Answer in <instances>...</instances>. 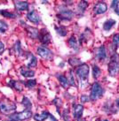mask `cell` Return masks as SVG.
<instances>
[{
    "label": "cell",
    "mask_w": 119,
    "mask_h": 121,
    "mask_svg": "<svg viewBox=\"0 0 119 121\" xmlns=\"http://www.w3.org/2000/svg\"><path fill=\"white\" fill-rule=\"evenodd\" d=\"M8 121H14V120H8Z\"/></svg>",
    "instance_id": "obj_39"
},
{
    "label": "cell",
    "mask_w": 119,
    "mask_h": 121,
    "mask_svg": "<svg viewBox=\"0 0 119 121\" xmlns=\"http://www.w3.org/2000/svg\"><path fill=\"white\" fill-rule=\"evenodd\" d=\"M115 24H116V21L114 20H106L105 22H104V24H103V28H104L105 30H110L111 27H112Z\"/></svg>",
    "instance_id": "obj_19"
},
{
    "label": "cell",
    "mask_w": 119,
    "mask_h": 121,
    "mask_svg": "<svg viewBox=\"0 0 119 121\" xmlns=\"http://www.w3.org/2000/svg\"><path fill=\"white\" fill-rule=\"evenodd\" d=\"M50 114L48 112H43L40 114H36L34 116V119L36 121H44L47 118H49Z\"/></svg>",
    "instance_id": "obj_16"
},
{
    "label": "cell",
    "mask_w": 119,
    "mask_h": 121,
    "mask_svg": "<svg viewBox=\"0 0 119 121\" xmlns=\"http://www.w3.org/2000/svg\"><path fill=\"white\" fill-rule=\"evenodd\" d=\"M117 104H118V106H119V101H117Z\"/></svg>",
    "instance_id": "obj_38"
},
{
    "label": "cell",
    "mask_w": 119,
    "mask_h": 121,
    "mask_svg": "<svg viewBox=\"0 0 119 121\" xmlns=\"http://www.w3.org/2000/svg\"><path fill=\"white\" fill-rule=\"evenodd\" d=\"M10 86L12 87H14V89H16V90H18V91H21V89H22V86H21V84H20V81H12L10 82Z\"/></svg>",
    "instance_id": "obj_23"
},
{
    "label": "cell",
    "mask_w": 119,
    "mask_h": 121,
    "mask_svg": "<svg viewBox=\"0 0 119 121\" xmlns=\"http://www.w3.org/2000/svg\"><path fill=\"white\" fill-rule=\"evenodd\" d=\"M15 7L19 11H26L29 9V4L23 1H17L15 2Z\"/></svg>",
    "instance_id": "obj_14"
},
{
    "label": "cell",
    "mask_w": 119,
    "mask_h": 121,
    "mask_svg": "<svg viewBox=\"0 0 119 121\" xmlns=\"http://www.w3.org/2000/svg\"><path fill=\"white\" fill-rule=\"evenodd\" d=\"M0 13H1V14L4 15L5 17H7V18H15L16 17V14L9 13V12H7V11H1Z\"/></svg>",
    "instance_id": "obj_32"
},
{
    "label": "cell",
    "mask_w": 119,
    "mask_h": 121,
    "mask_svg": "<svg viewBox=\"0 0 119 121\" xmlns=\"http://www.w3.org/2000/svg\"><path fill=\"white\" fill-rule=\"evenodd\" d=\"M28 57V62H27V67H36L37 64H38V61L37 58L35 57V56L32 53H26Z\"/></svg>",
    "instance_id": "obj_11"
},
{
    "label": "cell",
    "mask_w": 119,
    "mask_h": 121,
    "mask_svg": "<svg viewBox=\"0 0 119 121\" xmlns=\"http://www.w3.org/2000/svg\"><path fill=\"white\" fill-rule=\"evenodd\" d=\"M68 63L71 65L72 66H77V65H81L82 62L80 59L78 58H76V57H70L69 59H68Z\"/></svg>",
    "instance_id": "obj_21"
},
{
    "label": "cell",
    "mask_w": 119,
    "mask_h": 121,
    "mask_svg": "<svg viewBox=\"0 0 119 121\" xmlns=\"http://www.w3.org/2000/svg\"><path fill=\"white\" fill-rule=\"evenodd\" d=\"M26 30H27V33H28V35L31 38H37L38 37V30L37 28H35V27H29V26H26Z\"/></svg>",
    "instance_id": "obj_13"
},
{
    "label": "cell",
    "mask_w": 119,
    "mask_h": 121,
    "mask_svg": "<svg viewBox=\"0 0 119 121\" xmlns=\"http://www.w3.org/2000/svg\"><path fill=\"white\" fill-rule=\"evenodd\" d=\"M78 121H85V120H84V119H79Z\"/></svg>",
    "instance_id": "obj_37"
},
{
    "label": "cell",
    "mask_w": 119,
    "mask_h": 121,
    "mask_svg": "<svg viewBox=\"0 0 119 121\" xmlns=\"http://www.w3.org/2000/svg\"><path fill=\"white\" fill-rule=\"evenodd\" d=\"M108 10V5H107V4L106 3H103V2H100V3L96 4L94 8H93V11H94V13L95 14H101V13H106Z\"/></svg>",
    "instance_id": "obj_9"
},
{
    "label": "cell",
    "mask_w": 119,
    "mask_h": 121,
    "mask_svg": "<svg viewBox=\"0 0 119 121\" xmlns=\"http://www.w3.org/2000/svg\"><path fill=\"white\" fill-rule=\"evenodd\" d=\"M63 118H64V121H70V118H69V115H68V110H64L63 111Z\"/></svg>",
    "instance_id": "obj_34"
},
{
    "label": "cell",
    "mask_w": 119,
    "mask_h": 121,
    "mask_svg": "<svg viewBox=\"0 0 119 121\" xmlns=\"http://www.w3.org/2000/svg\"><path fill=\"white\" fill-rule=\"evenodd\" d=\"M14 52L16 53V55H20V41H17L16 43H15V45H14Z\"/></svg>",
    "instance_id": "obj_31"
},
{
    "label": "cell",
    "mask_w": 119,
    "mask_h": 121,
    "mask_svg": "<svg viewBox=\"0 0 119 121\" xmlns=\"http://www.w3.org/2000/svg\"><path fill=\"white\" fill-rule=\"evenodd\" d=\"M104 121H108V120H104Z\"/></svg>",
    "instance_id": "obj_40"
},
{
    "label": "cell",
    "mask_w": 119,
    "mask_h": 121,
    "mask_svg": "<svg viewBox=\"0 0 119 121\" xmlns=\"http://www.w3.org/2000/svg\"><path fill=\"white\" fill-rule=\"evenodd\" d=\"M56 31H57V33H58L61 36H65L67 33H68V30L65 28V27H56Z\"/></svg>",
    "instance_id": "obj_25"
},
{
    "label": "cell",
    "mask_w": 119,
    "mask_h": 121,
    "mask_svg": "<svg viewBox=\"0 0 119 121\" xmlns=\"http://www.w3.org/2000/svg\"><path fill=\"white\" fill-rule=\"evenodd\" d=\"M83 111H84V107L81 104H76L73 106V116H74V118L79 119L82 117Z\"/></svg>",
    "instance_id": "obj_10"
},
{
    "label": "cell",
    "mask_w": 119,
    "mask_h": 121,
    "mask_svg": "<svg viewBox=\"0 0 119 121\" xmlns=\"http://www.w3.org/2000/svg\"><path fill=\"white\" fill-rule=\"evenodd\" d=\"M113 46L115 49L119 48V35H115L113 37Z\"/></svg>",
    "instance_id": "obj_28"
},
{
    "label": "cell",
    "mask_w": 119,
    "mask_h": 121,
    "mask_svg": "<svg viewBox=\"0 0 119 121\" xmlns=\"http://www.w3.org/2000/svg\"><path fill=\"white\" fill-rule=\"evenodd\" d=\"M109 73L111 76H116L119 73V57L118 55H113L109 64Z\"/></svg>",
    "instance_id": "obj_2"
},
{
    "label": "cell",
    "mask_w": 119,
    "mask_h": 121,
    "mask_svg": "<svg viewBox=\"0 0 119 121\" xmlns=\"http://www.w3.org/2000/svg\"><path fill=\"white\" fill-rule=\"evenodd\" d=\"M89 65L86 64H83L76 69V75L78 76L79 80L81 81L83 87L88 83V76H89Z\"/></svg>",
    "instance_id": "obj_1"
},
{
    "label": "cell",
    "mask_w": 119,
    "mask_h": 121,
    "mask_svg": "<svg viewBox=\"0 0 119 121\" xmlns=\"http://www.w3.org/2000/svg\"><path fill=\"white\" fill-rule=\"evenodd\" d=\"M16 109V105L10 100L5 99L0 102V111L3 113H9Z\"/></svg>",
    "instance_id": "obj_3"
},
{
    "label": "cell",
    "mask_w": 119,
    "mask_h": 121,
    "mask_svg": "<svg viewBox=\"0 0 119 121\" xmlns=\"http://www.w3.org/2000/svg\"><path fill=\"white\" fill-rule=\"evenodd\" d=\"M58 80L63 87L66 88V87H68V81L66 76H64V75H60V76H58Z\"/></svg>",
    "instance_id": "obj_20"
},
{
    "label": "cell",
    "mask_w": 119,
    "mask_h": 121,
    "mask_svg": "<svg viewBox=\"0 0 119 121\" xmlns=\"http://www.w3.org/2000/svg\"><path fill=\"white\" fill-rule=\"evenodd\" d=\"M67 79H68V84H70L71 86H74V87H76V86H77L76 82L75 77H74V74H73V73H72V71H70V72L68 73V76H67Z\"/></svg>",
    "instance_id": "obj_18"
},
{
    "label": "cell",
    "mask_w": 119,
    "mask_h": 121,
    "mask_svg": "<svg viewBox=\"0 0 119 121\" xmlns=\"http://www.w3.org/2000/svg\"><path fill=\"white\" fill-rule=\"evenodd\" d=\"M92 72H93V76L94 78H98L100 75L101 73V72H100V69L99 68V66H97V65H93V67H92Z\"/></svg>",
    "instance_id": "obj_26"
},
{
    "label": "cell",
    "mask_w": 119,
    "mask_h": 121,
    "mask_svg": "<svg viewBox=\"0 0 119 121\" xmlns=\"http://www.w3.org/2000/svg\"><path fill=\"white\" fill-rule=\"evenodd\" d=\"M27 17H28V19H29V20L31 21V22H33V23H35V24L40 23L41 18L37 11L33 10V11H31V12H29V13L27 14Z\"/></svg>",
    "instance_id": "obj_8"
},
{
    "label": "cell",
    "mask_w": 119,
    "mask_h": 121,
    "mask_svg": "<svg viewBox=\"0 0 119 121\" xmlns=\"http://www.w3.org/2000/svg\"><path fill=\"white\" fill-rule=\"evenodd\" d=\"M112 7L115 8V12L117 13V15H119V1H114L112 4Z\"/></svg>",
    "instance_id": "obj_33"
},
{
    "label": "cell",
    "mask_w": 119,
    "mask_h": 121,
    "mask_svg": "<svg viewBox=\"0 0 119 121\" xmlns=\"http://www.w3.org/2000/svg\"><path fill=\"white\" fill-rule=\"evenodd\" d=\"M97 57L100 60H104L106 57H107V52H106V49L105 46H100L98 50V52H97Z\"/></svg>",
    "instance_id": "obj_15"
},
{
    "label": "cell",
    "mask_w": 119,
    "mask_h": 121,
    "mask_svg": "<svg viewBox=\"0 0 119 121\" xmlns=\"http://www.w3.org/2000/svg\"><path fill=\"white\" fill-rule=\"evenodd\" d=\"M31 116H32V111L30 110H25L23 111L11 115L10 118L11 120L14 121H22L25 119H29V118H31Z\"/></svg>",
    "instance_id": "obj_4"
},
{
    "label": "cell",
    "mask_w": 119,
    "mask_h": 121,
    "mask_svg": "<svg viewBox=\"0 0 119 121\" xmlns=\"http://www.w3.org/2000/svg\"><path fill=\"white\" fill-rule=\"evenodd\" d=\"M73 13H72L71 11L69 10H65V11H62L60 13L58 14V17L61 20H71L72 18H73Z\"/></svg>",
    "instance_id": "obj_12"
},
{
    "label": "cell",
    "mask_w": 119,
    "mask_h": 121,
    "mask_svg": "<svg viewBox=\"0 0 119 121\" xmlns=\"http://www.w3.org/2000/svg\"><path fill=\"white\" fill-rule=\"evenodd\" d=\"M8 29V25L5 22L0 20V34H3Z\"/></svg>",
    "instance_id": "obj_27"
},
{
    "label": "cell",
    "mask_w": 119,
    "mask_h": 121,
    "mask_svg": "<svg viewBox=\"0 0 119 121\" xmlns=\"http://www.w3.org/2000/svg\"><path fill=\"white\" fill-rule=\"evenodd\" d=\"M38 38L41 41V43H43L44 44H49L51 43V35L46 28L41 29L39 35H38Z\"/></svg>",
    "instance_id": "obj_6"
},
{
    "label": "cell",
    "mask_w": 119,
    "mask_h": 121,
    "mask_svg": "<svg viewBox=\"0 0 119 121\" xmlns=\"http://www.w3.org/2000/svg\"><path fill=\"white\" fill-rule=\"evenodd\" d=\"M102 94H103V88H102L101 86H100L98 82H95L92 87L90 99L92 100V101H95V100L99 99V98L101 96Z\"/></svg>",
    "instance_id": "obj_5"
},
{
    "label": "cell",
    "mask_w": 119,
    "mask_h": 121,
    "mask_svg": "<svg viewBox=\"0 0 119 121\" xmlns=\"http://www.w3.org/2000/svg\"><path fill=\"white\" fill-rule=\"evenodd\" d=\"M68 45L72 49L77 50V42H76V39L75 36H72L69 38V40H68Z\"/></svg>",
    "instance_id": "obj_22"
},
{
    "label": "cell",
    "mask_w": 119,
    "mask_h": 121,
    "mask_svg": "<svg viewBox=\"0 0 119 121\" xmlns=\"http://www.w3.org/2000/svg\"><path fill=\"white\" fill-rule=\"evenodd\" d=\"M37 85V81L34 80V79H31V80H29V81L26 82V86H27L29 88H31V87H34L35 86Z\"/></svg>",
    "instance_id": "obj_30"
},
{
    "label": "cell",
    "mask_w": 119,
    "mask_h": 121,
    "mask_svg": "<svg viewBox=\"0 0 119 121\" xmlns=\"http://www.w3.org/2000/svg\"><path fill=\"white\" fill-rule=\"evenodd\" d=\"M89 99H90V97H88L87 95H82L80 97V100H81L82 103H87L89 101Z\"/></svg>",
    "instance_id": "obj_35"
},
{
    "label": "cell",
    "mask_w": 119,
    "mask_h": 121,
    "mask_svg": "<svg viewBox=\"0 0 119 121\" xmlns=\"http://www.w3.org/2000/svg\"><path fill=\"white\" fill-rule=\"evenodd\" d=\"M4 51H5V44L2 42H0V54L3 53Z\"/></svg>",
    "instance_id": "obj_36"
},
{
    "label": "cell",
    "mask_w": 119,
    "mask_h": 121,
    "mask_svg": "<svg viewBox=\"0 0 119 121\" xmlns=\"http://www.w3.org/2000/svg\"><path fill=\"white\" fill-rule=\"evenodd\" d=\"M22 104H23L25 107L27 108V110H29L32 106V104H31V102L29 100V98L27 97H24L23 100H22Z\"/></svg>",
    "instance_id": "obj_29"
},
{
    "label": "cell",
    "mask_w": 119,
    "mask_h": 121,
    "mask_svg": "<svg viewBox=\"0 0 119 121\" xmlns=\"http://www.w3.org/2000/svg\"><path fill=\"white\" fill-rule=\"evenodd\" d=\"M89 4L86 2V1H81L80 3L78 4V6H77V8H78V10L81 12V13H84L85 11V9L87 8V6H88Z\"/></svg>",
    "instance_id": "obj_24"
},
{
    "label": "cell",
    "mask_w": 119,
    "mask_h": 121,
    "mask_svg": "<svg viewBox=\"0 0 119 121\" xmlns=\"http://www.w3.org/2000/svg\"><path fill=\"white\" fill-rule=\"evenodd\" d=\"M38 53L41 57H43L44 59H50L53 56L52 52L49 49L44 47V46H40L38 48Z\"/></svg>",
    "instance_id": "obj_7"
},
{
    "label": "cell",
    "mask_w": 119,
    "mask_h": 121,
    "mask_svg": "<svg viewBox=\"0 0 119 121\" xmlns=\"http://www.w3.org/2000/svg\"><path fill=\"white\" fill-rule=\"evenodd\" d=\"M20 73L22 76L26 78H31L35 75V73L32 70H29V69H25V68L20 69Z\"/></svg>",
    "instance_id": "obj_17"
}]
</instances>
